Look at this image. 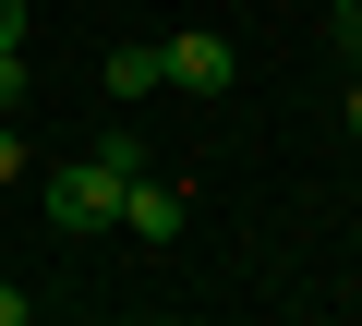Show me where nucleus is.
I'll return each instance as SVG.
<instances>
[{"mask_svg":"<svg viewBox=\"0 0 362 326\" xmlns=\"http://www.w3.org/2000/svg\"><path fill=\"white\" fill-rule=\"evenodd\" d=\"M37 194H49V230H73V242L121 230V170H109V157H61Z\"/></svg>","mask_w":362,"mask_h":326,"instance_id":"obj_1","label":"nucleus"},{"mask_svg":"<svg viewBox=\"0 0 362 326\" xmlns=\"http://www.w3.org/2000/svg\"><path fill=\"white\" fill-rule=\"evenodd\" d=\"M181 230H194L181 182H145V170H133V182H121V242H133V254H169Z\"/></svg>","mask_w":362,"mask_h":326,"instance_id":"obj_2","label":"nucleus"},{"mask_svg":"<svg viewBox=\"0 0 362 326\" xmlns=\"http://www.w3.org/2000/svg\"><path fill=\"white\" fill-rule=\"evenodd\" d=\"M157 61H169V85H194V97H218V85L242 73V61H230V37H206V25H194V37H169Z\"/></svg>","mask_w":362,"mask_h":326,"instance_id":"obj_3","label":"nucleus"},{"mask_svg":"<svg viewBox=\"0 0 362 326\" xmlns=\"http://www.w3.org/2000/svg\"><path fill=\"white\" fill-rule=\"evenodd\" d=\"M157 85H169L157 49H109V97H157Z\"/></svg>","mask_w":362,"mask_h":326,"instance_id":"obj_4","label":"nucleus"},{"mask_svg":"<svg viewBox=\"0 0 362 326\" xmlns=\"http://www.w3.org/2000/svg\"><path fill=\"white\" fill-rule=\"evenodd\" d=\"M13 109H25V37L0 49V121H13Z\"/></svg>","mask_w":362,"mask_h":326,"instance_id":"obj_5","label":"nucleus"},{"mask_svg":"<svg viewBox=\"0 0 362 326\" xmlns=\"http://www.w3.org/2000/svg\"><path fill=\"white\" fill-rule=\"evenodd\" d=\"M13 182H25V133L0 121V194H13Z\"/></svg>","mask_w":362,"mask_h":326,"instance_id":"obj_6","label":"nucleus"},{"mask_svg":"<svg viewBox=\"0 0 362 326\" xmlns=\"http://www.w3.org/2000/svg\"><path fill=\"white\" fill-rule=\"evenodd\" d=\"M13 37H25V0H0V49H13Z\"/></svg>","mask_w":362,"mask_h":326,"instance_id":"obj_7","label":"nucleus"},{"mask_svg":"<svg viewBox=\"0 0 362 326\" xmlns=\"http://www.w3.org/2000/svg\"><path fill=\"white\" fill-rule=\"evenodd\" d=\"M0 326H25V290H13V278H0Z\"/></svg>","mask_w":362,"mask_h":326,"instance_id":"obj_8","label":"nucleus"},{"mask_svg":"<svg viewBox=\"0 0 362 326\" xmlns=\"http://www.w3.org/2000/svg\"><path fill=\"white\" fill-rule=\"evenodd\" d=\"M338 37H350V49H362V0H338Z\"/></svg>","mask_w":362,"mask_h":326,"instance_id":"obj_9","label":"nucleus"},{"mask_svg":"<svg viewBox=\"0 0 362 326\" xmlns=\"http://www.w3.org/2000/svg\"><path fill=\"white\" fill-rule=\"evenodd\" d=\"M350 133H362V73H350Z\"/></svg>","mask_w":362,"mask_h":326,"instance_id":"obj_10","label":"nucleus"}]
</instances>
